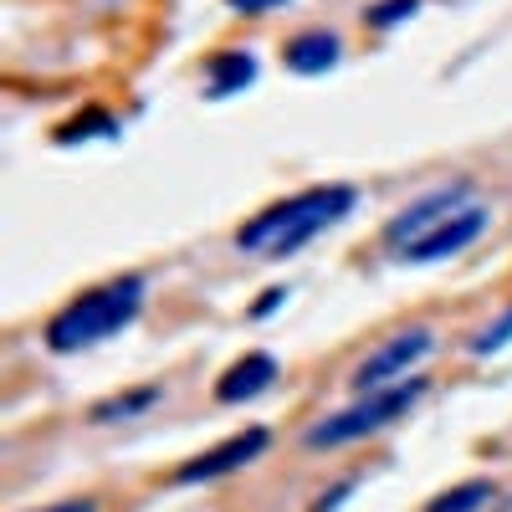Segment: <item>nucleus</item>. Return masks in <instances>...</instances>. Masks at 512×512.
Listing matches in <instances>:
<instances>
[{
  "label": "nucleus",
  "instance_id": "7ed1b4c3",
  "mask_svg": "<svg viewBox=\"0 0 512 512\" xmlns=\"http://www.w3.org/2000/svg\"><path fill=\"white\" fill-rule=\"evenodd\" d=\"M139 308H144V277H134V272L113 277V282H103L93 292L72 297V303L47 323V349L52 354L93 349V344H103V338L123 333L128 323L139 318Z\"/></svg>",
  "mask_w": 512,
  "mask_h": 512
},
{
  "label": "nucleus",
  "instance_id": "f03ea898",
  "mask_svg": "<svg viewBox=\"0 0 512 512\" xmlns=\"http://www.w3.org/2000/svg\"><path fill=\"white\" fill-rule=\"evenodd\" d=\"M354 210V185H313L297 190L277 205H267L262 216H251L236 231V246L246 256H262V262H282V256L303 251L313 236H323L328 226H338Z\"/></svg>",
  "mask_w": 512,
  "mask_h": 512
},
{
  "label": "nucleus",
  "instance_id": "423d86ee",
  "mask_svg": "<svg viewBox=\"0 0 512 512\" xmlns=\"http://www.w3.org/2000/svg\"><path fill=\"white\" fill-rule=\"evenodd\" d=\"M267 431L262 425H251V431H241V436H231V441H221V446H210L205 456H195V461H185L180 466V482H216V477H231V472H241L246 461H256L267 451Z\"/></svg>",
  "mask_w": 512,
  "mask_h": 512
},
{
  "label": "nucleus",
  "instance_id": "f8f14e48",
  "mask_svg": "<svg viewBox=\"0 0 512 512\" xmlns=\"http://www.w3.org/2000/svg\"><path fill=\"white\" fill-rule=\"evenodd\" d=\"M507 338H512V308H507L497 323H487V328L472 338V354H497V349L507 344Z\"/></svg>",
  "mask_w": 512,
  "mask_h": 512
},
{
  "label": "nucleus",
  "instance_id": "0eeeda50",
  "mask_svg": "<svg viewBox=\"0 0 512 512\" xmlns=\"http://www.w3.org/2000/svg\"><path fill=\"white\" fill-rule=\"evenodd\" d=\"M272 379H277V359H272V354H246V359H236V364L221 374L216 400H221V405L256 400L262 390H272Z\"/></svg>",
  "mask_w": 512,
  "mask_h": 512
},
{
  "label": "nucleus",
  "instance_id": "2eb2a0df",
  "mask_svg": "<svg viewBox=\"0 0 512 512\" xmlns=\"http://www.w3.org/2000/svg\"><path fill=\"white\" fill-rule=\"evenodd\" d=\"M47 512H98L88 497H82V502H62V507H47Z\"/></svg>",
  "mask_w": 512,
  "mask_h": 512
},
{
  "label": "nucleus",
  "instance_id": "39448f33",
  "mask_svg": "<svg viewBox=\"0 0 512 512\" xmlns=\"http://www.w3.org/2000/svg\"><path fill=\"white\" fill-rule=\"evenodd\" d=\"M436 349V338H431V328H410V333H395L390 338V344H379L359 369H354V390L359 395H374V390H384V384H390V379H405L425 354H431Z\"/></svg>",
  "mask_w": 512,
  "mask_h": 512
},
{
  "label": "nucleus",
  "instance_id": "6e6552de",
  "mask_svg": "<svg viewBox=\"0 0 512 512\" xmlns=\"http://www.w3.org/2000/svg\"><path fill=\"white\" fill-rule=\"evenodd\" d=\"M338 36L333 31H303V36H292L287 47H282V62L297 72V77H318L328 67H338Z\"/></svg>",
  "mask_w": 512,
  "mask_h": 512
},
{
  "label": "nucleus",
  "instance_id": "9d476101",
  "mask_svg": "<svg viewBox=\"0 0 512 512\" xmlns=\"http://www.w3.org/2000/svg\"><path fill=\"white\" fill-rule=\"evenodd\" d=\"M482 502H492V482H461V487L441 492L425 512H477Z\"/></svg>",
  "mask_w": 512,
  "mask_h": 512
},
{
  "label": "nucleus",
  "instance_id": "9b49d317",
  "mask_svg": "<svg viewBox=\"0 0 512 512\" xmlns=\"http://www.w3.org/2000/svg\"><path fill=\"white\" fill-rule=\"evenodd\" d=\"M154 400H159L154 384H149V390H134V395H113V400L93 405V420H98V425H108V420H118V415H139V410H149Z\"/></svg>",
  "mask_w": 512,
  "mask_h": 512
},
{
  "label": "nucleus",
  "instance_id": "20e7f679",
  "mask_svg": "<svg viewBox=\"0 0 512 512\" xmlns=\"http://www.w3.org/2000/svg\"><path fill=\"white\" fill-rule=\"evenodd\" d=\"M420 395H425V379L405 374V379H395V384H384V390L364 395L359 405H349V410H338V415L318 420L313 431H308V446H318V451H323V446H349V441H364L369 431H384L390 420H400Z\"/></svg>",
  "mask_w": 512,
  "mask_h": 512
},
{
  "label": "nucleus",
  "instance_id": "1a4fd4ad",
  "mask_svg": "<svg viewBox=\"0 0 512 512\" xmlns=\"http://www.w3.org/2000/svg\"><path fill=\"white\" fill-rule=\"evenodd\" d=\"M205 77H210V98H231V93L246 88V82H256V57L251 52H216L210 67H205Z\"/></svg>",
  "mask_w": 512,
  "mask_h": 512
},
{
  "label": "nucleus",
  "instance_id": "4468645a",
  "mask_svg": "<svg viewBox=\"0 0 512 512\" xmlns=\"http://www.w3.org/2000/svg\"><path fill=\"white\" fill-rule=\"evenodd\" d=\"M231 11H241V16H262V11H277L282 0H226Z\"/></svg>",
  "mask_w": 512,
  "mask_h": 512
},
{
  "label": "nucleus",
  "instance_id": "dca6fc26",
  "mask_svg": "<svg viewBox=\"0 0 512 512\" xmlns=\"http://www.w3.org/2000/svg\"><path fill=\"white\" fill-rule=\"evenodd\" d=\"M282 297H287V292H282V287H277V292H267V297H262V308H256V313H272V308H277V303H282Z\"/></svg>",
  "mask_w": 512,
  "mask_h": 512
},
{
  "label": "nucleus",
  "instance_id": "ddd939ff",
  "mask_svg": "<svg viewBox=\"0 0 512 512\" xmlns=\"http://www.w3.org/2000/svg\"><path fill=\"white\" fill-rule=\"evenodd\" d=\"M415 11H420V0H379V6L369 11V26H379V31H384V26H400V21L415 16Z\"/></svg>",
  "mask_w": 512,
  "mask_h": 512
},
{
  "label": "nucleus",
  "instance_id": "f257e3e1",
  "mask_svg": "<svg viewBox=\"0 0 512 512\" xmlns=\"http://www.w3.org/2000/svg\"><path fill=\"white\" fill-rule=\"evenodd\" d=\"M487 231V205L472 200V185L456 180L446 190L420 195L400 216L384 226V246L400 251V262H446V256L466 251Z\"/></svg>",
  "mask_w": 512,
  "mask_h": 512
}]
</instances>
